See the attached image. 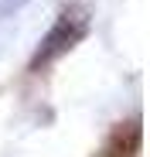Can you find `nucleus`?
<instances>
[{
	"instance_id": "nucleus-1",
	"label": "nucleus",
	"mask_w": 150,
	"mask_h": 157,
	"mask_svg": "<svg viewBox=\"0 0 150 157\" xmlns=\"http://www.w3.org/2000/svg\"><path fill=\"white\" fill-rule=\"evenodd\" d=\"M82 34H85V14H82V10H65V14L58 17V24L51 28V34L44 38L38 58H34V68H41V65H48V62H55L58 55H65Z\"/></svg>"
},
{
	"instance_id": "nucleus-2",
	"label": "nucleus",
	"mask_w": 150,
	"mask_h": 157,
	"mask_svg": "<svg viewBox=\"0 0 150 157\" xmlns=\"http://www.w3.org/2000/svg\"><path fill=\"white\" fill-rule=\"evenodd\" d=\"M137 150H140V120H126L113 126V133L106 137L96 157H137Z\"/></svg>"
}]
</instances>
